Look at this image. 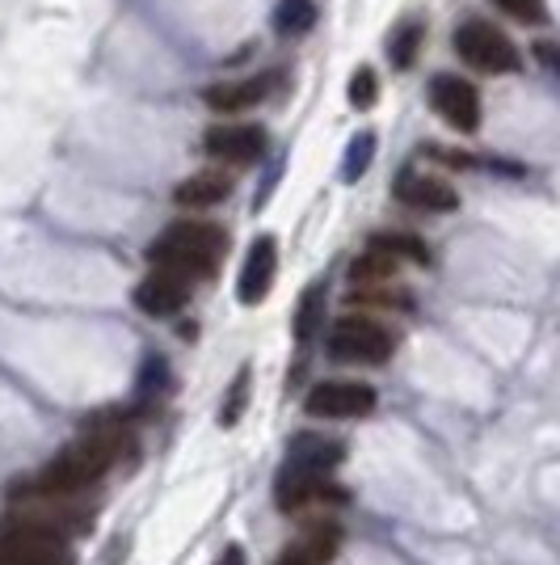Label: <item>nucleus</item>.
Instances as JSON below:
<instances>
[{"label": "nucleus", "instance_id": "1", "mask_svg": "<svg viewBox=\"0 0 560 565\" xmlns=\"http://www.w3.org/2000/svg\"><path fill=\"white\" fill-rule=\"evenodd\" d=\"M131 448L127 439V426L118 423H97L94 430H85L80 444H72L60 460H51L47 469L39 472L34 481H18L13 498H72L80 490L97 486L106 472L122 460V451Z\"/></svg>", "mask_w": 560, "mask_h": 565}, {"label": "nucleus", "instance_id": "2", "mask_svg": "<svg viewBox=\"0 0 560 565\" xmlns=\"http://www.w3.org/2000/svg\"><path fill=\"white\" fill-rule=\"evenodd\" d=\"M346 460V448L325 435H295L287 444V460H282L279 477H274V502L282 515L304 511L308 502H346L337 486H329V472Z\"/></svg>", "mask_w": 560, "mask_h": 565}, {"label": "nucleus", "instance_id": "3", "mask_svg": "<svg viewBox=\"0 0 560 565\" xmlns=\"http://www.w3.org/2000/svg\"><path fill=\"white\" fill-rule=\"evenodd\" d=\"M228 249V236L224 228H215L207 220H182V224H169L152 245H148V262L157 270H173L182 279H203L211 275L219 258Z\"/></svg>", "mask_w": 560, "mask_h": 565}, {"label": "nucleus", "instance_id": "4", "mask_svg": "<svg viewBox=\"0 0 560 565\" xmlns=\"http://www.w3.org/2000/svg\"><path fill=\"white\" fill-rule=\"evenodd\" d=\"M0 565H76L68 548V536L25 527V523H4L0 532Z\"/></svg>", "mask_w": 560, "mask_h": 565}, {"label": "nucleus", "instance_id": "5", "mask_svg": "<svg viewBox=\"0 0 560 565\" xmlns=\"http://www.w3.org/2000/svg\"><path fill=\"white\" fill-rule=\"evenodd\" d=\"M329 354L337 363H388L392 354V333L375 317H342L329 330Z\"/></svg>", "mask_w": 560, "mask_h": 565}, {"label": "nucleus", "instance_id": "6", "mask_svg": "<svg viewBox=\"0 0 560 565\" xmlns=\"http://www.w3.org/2000/svg\"><path fill=\"white\" fill-rule=\"evenodd\" d=\"M455 51L464 55L472 68L481 72H518V47L497 30L493 22H464L455 30Z\"/></svg>", "mask_w": 560, "mask_h": 565}, {"label": "nucleus", "instance_id": "7", "mask_svg": "<svg viewBox=\"0 0 560 565\" xmlns=\"http://www.w3.org/2000/svg\"><path fill=\"white\" fill-rule=\"evenodd\" d=\"M304 409L312 418H333V423L363 418V414L375 409V388L358 384V380H325V384H312V393L304 397Z\"/></svg>", "mask_w": 560, "mask_h": 565}, {"label": "nucleus", "instance_id": "8", "mask_svg": "<svg viewBox=\"0 0 560 565\" xmlns=\"http://www.w3.org/2000/svg\"><path fill=\"white\" fill-rule=\"evenodd\" d=\"M203 152L224 166H254L266 152V131L254 122H219L203 136Z\"/></svg>", "mask_w": 560, "mask_h": 565}, {"label": "nucleus", "instance_id": "9", "mask_svg": "<svg viewBox=\"0 0 560 565\" xmlns=\"http://www.w3.org/2000/svg\"><path fill=\"white\" fill-rule=\"evenodd\" d=\"M430 102H434V110H439L446 127H455L464 136H472L481 127V94L467 81H460V76H434Z\"/></svg>", "mask_w": 560, "mask_h": 565}, {"label": "nucleus", "instance_id": "10", "mask_svg": "<svg viewBox=\"0 0 560 565\" xmlns=\"http://www.w3.org/2000/svg\"><path fill=\"white\" fill-rule=\"evenodd\" d=\"M274 275H279V241L274 236H257L249 245V258L240 266V279H236V300L245 308L261 305L274 287Z\"/></svg>", "mask_w": 560, "mask_h": 565}, {"label": "nucleus", "instance_id": "11", "mask_svg": "<svg viewBox=\"0 0 560 565\" xmlns=\"http://www.w3.org/2000/svg\"><path fill=\"white\" fill-rule=\"evenodd\" d=\"M397 199L413 212H455L460 207V194L451 182L418 173V169H405L397 178Z\"/></svg>", "mask_w": 560, "mask_h": 565}, {"label": "nucleus", "instance_id": "12", "mask_svg": "<svg viewBox=\"0 0 560 565\" xmlns=\"http://www.w3.org/2000/svg\"><path fill=\"white\" fill-rule=\"evenodd\" d=\"M190 300V279L173 275V270H152L148 279L136 287V305L148 312V317H173L182 312Z\"/></svg>", "mask_w": 560, "mask_h": 565}, {"label": "nucleus", "instance_id": "13", "mask_svg": "<svg viewBox=\"0 0 560 565\" xmlns=\"http://www.w3.org/2000/svg\"><path fill=\"white\" fill-rule=\"evenodd\" d=\"M337 548H342V527L337 523H316L295 544H287V553L274 565H329L337 557Z\"/></svg>", "mask_w": 560, "mask_h": 565}, {"label": "nucleus", "instance_id": "14", "mask_svg": "<svg viewBox=\"0 0 560 565\" xmlns=\"http://www.w3.org/2000/svg\"><path fill=\"white\" fill-rule=\"evenodd\" d=\"M270 85H274V76H254V81H224V85H211L203 102H207L215 115H240V110H249L257 106L261 97L270 94Z\"/></svg>", "mask_w": 560, "mask_h": 565}, {"label": "nucleus", "instance_id": "15", "mask_svg": "<svg viewBox=\"0 0 560 565\" xmlns=\"http://www.w3.org/2000/svg\"><path fill=\"white\" fill-rule=\"evenodd\" d=\"M228 194H233V178L207 169V173H194V178H186V182H177L173 203H177V207H190V212H203V207L224 203Z\"/></svg>", "mask_w": 560, "mask_h": 565}, {"label": "nucleus", "instance_id": "16", "mask_svg": "<svg viewBox=\"0 0 560 565\" xmlns=\"http://www.w3.org/2000/svg\"><path fill=\"white\" fill-rule=\"evenodd\" d=\"M325 300H329V287H325V279H316L304 291L300 312H295V342H300V347H308V342L321 333V326H325Z\"/></svg>", "mask_w": 560, "mask_h": 565}, {"label": "nucleus", "instance_id": "17", "mask_svg": "<svg viewBox=\"0 0 560 565\" xmlns=\"http://www.w3.org/2000/svg\"><path fill=\"white\" fill-rule=\"evenodd\" d=\"M392 275H397V258L384 254V249H367V254H358L351 262V282H358V287H379Z\"/></svg>", "mask_w": 560, "mask_h": 565}, {"label": "nucleus", "instance_id": "18", "mask_svg": "<svg viewBox=\"0 0 560 565\" xmlns=\"http://www.w3.org/2000/svg\"><path fill=\"white\" fill-rule=\"evenodd\" d=\"M274 25L279 34H308L316 25V4L312 0H279V13H274Z\"/></svg>", "mask_w": 560, "mask_h": 565}, {"label": "nucleus", "instance_id": "19", "mask_svg": "<svg viewBox=\"0 0 560 565\" xmlns=\"http://www.w3.org/2000/svg\"><path fill=\"white\" fill-rule=\"evenodd\" d=\"M421 39H426V30H421V22H405L388 39V60H392V68H413V60H418L421 51Z\"/></svg>", "mask_w": 560, "mask_h": 565}, {"label": "nucleus", "instance_id": "20", "mask_svg": "<svg viewBox=\"0 0 560 565\" xmlns=\"http://www.w3.org/2000/svg\"><path fill=\"white\" fill-rule=\"evenodd\" d=\"M371 249H384V254H392L397 262L409 258V262H418V266H426V262H430V249L421 245L418 236H409V233H375Z\"/></svg>", "mask_w": 560, "mask_h": 565}, {"label": "nucleus", "instance_id": "21", "mask_svg": "<svg viewBox=\"0 0 560 565\" xmlns=\"http://www.w3.org/2000/svg\"><path fill=\"white\" fill-rule=\"evenodd\" d=\"M371 157H375V136H371V131L354 136L351 152H346V161H342V178H346V182H358V178L367 173V166H371Z\"/></svg>", "mask_w": 560, "mask_h": 565}, {"label": "nucleus", "instance_id": "22", "mask_svg": "<svg viewBox=\"0 0 560 565\" xmlns=\"http://www.w3.org/2000/svg\"><path fill=\"white\" fill-rule=\"evenodd\" d=\"M136 384H140V388H136L140 397H157V393H164V388H169V363H164L161 354H148Z\"/></svg>", "mask_w": 560, "mask_h": 565}, {"label": "nucleus", "instance_id": "23", "mask_svg": "<svg viewBox=\"0 0 560 565\" xmlns=\"http://www.w3.org/2000/svg\"><path fill=\"white\" fill-rule=\"evenodd\" d=\"M245 397H249V367H240L233 380V393L219 409V426H236L240 423V409H245Z\"/></svg>", "mask_w": 560, "mask_h": 565}, {"label": "nucleus", "instance_id": "24", "mask_svg": "<svg viewBox=\"0 0 560 565\" xmlns=\"http://www.w3.org/2000/svg\"><path fill=\"white\" fill-rule=\"evenodd\" d=\"M502 13H510V18H518V22H536L543 25L548 22V4L543 0H493Z\"/></svg>", "mask_w": 560, "mask_h": 565}, {"label": "nucleus", "instance_id": "25", "mask_svg": "<svg viewBox=\"0 0 560 565\" xmlns=\"http://www.w3.org/2000/svg\"><path fill=\"white\" fill-rule=\"evenodd\" d=\"M346 97H351L354 106H375V97H379V81H375V72L371 68H358L351 76V89H346Z\"/></svg>", "mask_w": 560, "mask_h": 565}, {"label": "nucleus", "instance_id": "26", "mask_svg": "<svg viewBox=\"0 0 560 565\" xmlns=\"http://www.w3.org/2000/svg\"><path fill=\"white\" fill-rule=\"evenodd\" d=\"M215 565H245V548H240V544H228L224 557H219Z\"/></svg>", "mask_w": 560, "mask_h": 565}]
</instances>
